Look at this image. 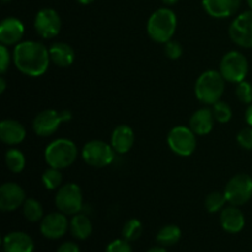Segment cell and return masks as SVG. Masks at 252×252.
<instances>
[{"instance_id":"38","label":"cell","mask_w":252,"mask_h":252,"mask_svg":"<svg viewBox=\"0 0 252 252\" xmlns=\"http://www.w3.org/2000/svg\"><path fill=\"white\" fill-rule=\"evenodd\" d=\"M5 89H6V81H5V79L0 78V94H2L5 91Z\"/></svg>"},{"instance_id":"41","label":"cell","mask_w":252,"mask_h":252,"mask_svg":"<svg viewBox=\"0 0 252 252\" xmlns=\"http://www.w3.org/2000/svg\"><path fill=\"white\" fill-rule=\"evenodd\" d=\"M76 1L80 2V4H83V5H89V4H91L93 1H95V0H76Z\"/></svg>"},{"instance_id":"18","label":"cell","mask_w":252,"mask_h":252,"mask_svg":"<svg viewBox=\"0 0 252 252\" xmlns=\"http://www.w3.org/2000/svg\"><path fill=\"white\" fill-rule=\"evenodd\" d=\"M26 137V129L15 120H4L0 123V139L7 145L20 144Z\"/></svg>"},{"instance_id":"23","label":"cell","mask_w":252,"mask_h":252,"mask_svg":"<svg viewBox=\"0 0 252 252\" xmlns=\"http://www.w3.org/2000/svg\"><path fill=\"white\" fill-rule=\"evenodd\" d=\"M69 228H70V233L74 238L79 239V240H85L91 235L93 224L85 214H75L71 218Z\"/></svg>"},{"instance_id":"20","label":"cell","mask_w":252,"mask_h":252,"mask_svg":"<svg viewBox=\"0 0 252 252\" xmlns=\"http://www.w3.org/2000/svg\"><path fill=\"white\" fill-rule=\"evenodd\" d=\"M220 224L228 233H240L245 226V217L236 206L226 207L220 213Z\"/></svg>"},{"instance_id":"28","label":"cell","mask_w":252,"mask_h":252,"mask_svg":"<svg viewBox=\"0 0 252 252\" xmlns=\"http://www.w3.org/2000/svg\"><path fill=\"white\" fill-rule=\"evenodd\" d=\"M143 233V225L140 220L138 219H129L127 223L125 224L122 229V236L125 240L127 241H135L140 238Z\"/></svg>"},{"instance_id":"37","label":"cell","mask_w":252,"mask_h":252,"mask_svg":"<svg viewBox=\"0 0 252 252\" xmlns=\"http://www.w3.org/2000/svg\"><path fill=\"white\" fill-rule=\"evenodd\" d=\"M245 121L250 127H252V103H250L248 108H246L245 112Z\"/></svg>"},{"instance_id":"21","label":"cell","mask_w":252,"mask_h":252,"mask_svg":"<svg viewBox=\"0 0 252 252\" xmlns=\"http://www.w3.org/2000/svg\"><path fill=\"white\" fill-rule=\"evenodd\" d=\"M33 240L26 233L12 231L4 238L5 252H33Z\"/></svg>"},{"instance_id":"39","label":"cell","mask_w":252,"mask_h":252,"mask_svg":"<svg viewBox=\"0 0 252 252\" xmlns=\"http://www.w3.org/2000/svg\"><path fill=\"white\" fill-rule=\"evenodd\" d=\"M147 252H167L164 248H152L150 250H148Z\"/></svg>"},{"instance_id":"34","label":"cell","mask_w":252,"mask_h":252,"mask_svg":"<svg viewBox=\"0 0 252 252\" xmlns=\"http://www.w3.org/2000/svg\"><path fill=\"white\" fill-rule=\"evenodd\" d=\"M106 252H133L132 246H130L129 241L125 240V239H117L110 243L106 248Z\"/></svg>"},{"instance_id":"12","label":"cell","mask_w":252,"mask_h":252,"mask_svg":"<svg viewBox=\"0 0 252 252\" xmlns=\"http://www.w3.org/2000/svg\"><path fill=\"white\" fill-rule=\"evenodd\" d=\"M62 20L58 12L51 7L39 10L34 17V30L43 38H53L61 32Z\"/></svg>"},{"instance_id":"32","label":"cell","mask_w":252,"mask_h":252,"mask_svg":"<svg viewBox=\"0 0 252 252\" xmlns=\"http://www.w3.org/2000/svg\"><path fill=\"white\" fill-rule=\"evenodd\" d=\"M165 54H166L167 58L170 59H179L180 57L184 53V49L182 46L176 41H169L165 43Z\"/></svg>"},{"instance_id":"24","label":"cell","mask_w":252,"mask_h":252,"mask_svg":"<svg viewBox=\"0 0 252 252\" xmlns=\"http://www.w3.org/2000/svg\"><path fill=\"white\" fill-rule=\"evenodd\" d=\"M181 239V229L174 224L165 225L159 230L157 235V241L161 246H172L177 244Z\"/></svg>"},{"instance_id":"17","label":"cell","mask_w":252,"mask_h":252,"mask_svg":"<svg viewBox=\"0 0 252 252\" xmlns=\"http://www.w3.org/2000/svg\"><path fill=\"white\" fill-rule=\"evenodd\" d=\"M134 144V132L127 125H121L113 129L111 135V145L118 154H126Z\"/></svg>"},{"instance_id":"31","label":"cell","mask_w":252,"mask_h":252,"mask_svg":"<svg viewBox=\"0 0 252 252\" xmlns=\"http://www.w3.org/2000/svg\"><path fill=\"white\" fill-rule=\"evenodd\" d=\"M235 93L240 102L245 103V105H250L252 102V84L249 81L243 80L238 83Z\"/></svg>"},{"instance_id":"2","label":"cell","mask_w":252,"mask_h":252,"mask_svg":"<svg viewBox=\"0 0 252 252\" xmlns=\"http://www.w3.org/2000/svg\"><path fill=\"white\" fill-rule=\"evenodd\" d=\"M177 17L171 9L161 7L152 14L148 20L147 31L150 38L158 43L171 41L176 32Z\"/></svg>"},{"instance_id":"26","label":"cell","mask_w":252,"mask_h":252,"mask_svg":"<svg viewBox=\"0 0 252 252\" xmlns=\"http://www.w3.org/2000/svg\"><path fill=\"white\" fill-rule=\"evenodd\" d=\"M22 212L25 218L31 223H36L43 218V208L42 204L34 198H27L22 204Z\"/></svg>"},{"instance_id":"8","label":"cell","mask_w":252,"mask_h":252,"mask_svg":"<svg viewBox=\"0 0 252 252\" xmlns=\"http://www.w3.org/2000/svg\"><path fill=\"white\" fill-rule=\"evenodd\" d=\"M224 194L231 206H244L252 197V177L246 174H238L229 180Z\"/></svg>"},{"instance_id":"4","label":"cell","mask_w":252,"mask_h":252,"mask_svg":"<svg viewBox=\"0 0 252 252\" xmlns=\"http://www.w3.org/2000/svg\"><path fill=\"white\" fill-rule=\"evenodd\" d=\"M78 158V148L75 143L66 138H59L49 143L44 150V159L49 167L65 169L70 166Z\"/></svg>"},{"instance_id":"40","label":"cell","mask_w":252,"mask_h":252,"mask_svg":"<svg viewBox=\"0 0 252 252\" xmlns=\"http://www.w3.org/2000/svg\"><path fill=\"white\" fill-rule=\"evenodd\" d=\"M165 5H175L179 0H161Z\"/></svg>"},{"instance_id":"29","label":"cell","mask_w":252,"mask_h":252,"mask_svg":"<svg viewBox=\"0 0 252 252\" xmlns=\"http://www.w3.org/2000/svg\"><path fill=\"white\" fill-rule=\"evenodd\" d=\"M226 202L228 201H226L225 194L220 193V192H212L207 196L204 206L209 213H216V212H219L221 208H224Z\"/></svg>"},{"instance_id":"11","label":"cell","mask_w":252,"mask_h":252,"mask_svg":"<svg viewBox=\"0 0 252 252\" xmlns=\"http://www.w3.org/2000/svg\"><path fill=\"white\" fill-rule=\"evenodd\" d=\"M229 36L234 43L244 48H252V10L243 12L233 20Z\"/></svg>"},{"instance_id":"5","label":"cell","mask_w":252,"mask_h":252,"mask_svg":"<svg viewBox=\"0 0 252 252\" xmlns=\"http://www.w3.org/2000/svg\"><path fill=\"white\" fill-rule=\"evenodd\" d=\"M219 71L229 83H240L245 80L249 71V63L246 57L238 51L228 52L221 58Z\"/></svg>"},{"instance_id":"7","label":"cell","mask_w":252,"mask_h":252,"mask_svg":"<svg viewBox=\"0 0 252 252\" xmlns=\"http://www.w3.org/2000/svg\"><path fill=\"white\" fill-rule=\"evenodd\" d=\"M56 206L66 216H75L83 208V193L76 184H65L56 193Z\"/></svg>"},{"instance_id":"13","label":"cell","mask_w":252,"mask_h":252,"mask_svg":"<svg viewBox=\"0 0 252 252\" xmlns=\"http://www.w3.org/2000/svg\"><path fill=\"white\" fill-rule=\"evenodd\" d=\"M69 221L66 218V214L62 212H54L44 217L41 221V233L44 238L56 239L62 238L66 233L69 228Z\"/></svg>"},{"instance_id":"14","label":"cell","mask_w":252,"mask_h":252,"mask_svg":"<svg viewBox=\"0 0 252 252\" xmlns=\"http://www.w3.org/2000/svg\"><path fill=\"white\" fill-rule=\"evenodd\" d=\"M26 201L25 191L15 182H6L0 187V209L12 212L21 207Z\"/></svg>"},{"instance_id":"42","label":"cell","mask_w":252,"mask_h":252,"mask_svg":"<svg viewBox=\"0 0 252 252\" xmlns=\"http://www.w3.org/2000/svg\"><path fill=\"white\" fill-rule=\"evenodd\" d=\"M246 2H248L249 7H250V9L252 10V0H246Z\"/></svg>"},{"instance_id":"22","label":"cell","mask_w":252,"mask_h":252,"mask_svg":"<svg viewBox=\"0 0 252 252\" xmlns=\"http://www.w3.org/2000/svg\"><path fill=\"white\" fill-rule=\"evenodd\" d=\"M49 56H51V61L61 68L70 66L74 63V58H75L74 49L71 48V46H69L68 43H64V42L52 44L51 48H49Z\"/></svg>"},{"instance_id":"15","label":"cell","mask_w":252,"mask_h":252,"mask_svg":"<svg viewBox=\"0 0 252 252\" xmlns=\"http://www.w3.org/2000/svg\"><path fill=\"white\" fill-rule=\"evenodd\" d=\"M240 4L241 0H202L204 11L216 19L233 16L239 10Z\"/></svg>"},{"instance_id":"33","label":"cell","mask_w":252,"mask_h":252,"mask_svg":"<svg viewBox=\"0 0 252 252\" xmlns=\"http://www.w3.org/2000/svg\"><path fill=\"white\" fill-rule=\"evenodd\" d=\"M239 145L241 148L246 150H252V127H248V128H244L239 132L238 137Z\"/></svg>"},{"instance_id":"16","label":"cell","mask_w":252,"mask_h":252,"mask_svg":"<svg viewBox=\"0 0 252 252\" xmlns=\"http://www.w3.org/2000/svg\"><path fill=\"white\" fill-rule=\"evenodd\" d=\"M24 24L16 17H6L0 24V42L5 46L17 44L24 36Z\"/></svg>"},{"instance_id":"6","label":"cell","mask_w":252,"mask_h":252,"mask_svg":"<svg viewBox=\"0 0 252 252\" xmlns=\"http://www.w3.org/2000/svg\"><path fill=\"white\" fill-rule=\"evenodd\" d=\"M115 153L112 145H108L102 140H90L83 147L81 157L90 166L106 167L112 164Z\"/></svg>"},{"instance_id":"9","label":"cell","mask_w":252,"mask_h":252,"mask_svg":"<svg viewBox=\"0 0 252 252\" xmlns=\"http://www.w3.org/2000/svg\"><path fill=\"white\" fill-rule=\"evenodd\" d=\"M167 144L175 154L180 157H189L197 148L196 134L191 128L177 126L167 134Z\"/></svg>"},{"instance_id":"3","label":"cell","mask_w":252,"mask_h":252,"mask_svg":"<svg viewBox=\"0 0 252 252\" xmlns=\"http://www.w3.org/2000/svg\"><path fill=\"white\" fill-rule=\"evenodd\" d=\"M225 90V79L217 70H207L199 75L194 85V95L204 105L220 101Z\"/></svg>"},{"instance_id":"35","label":"cell","mask_w":252,"mask_h":252,"mask_svg":"<svg viewBox=\"0 0 252 252\" xmlns=\"http://www.w3.org/2000/svg\"><path fill=\"white\" fill-rule=\"evenodd\" d=\"M10 64V52L7 51L6 46L1 44L0 46V73L5 74Z\"/></svg>"},{"instance_id":"10","label":"cell","mask_w":252,"mask_h":252,"mask_svg":"<svg viewBox=\"0 0 252 252\" xmlns=\"http://www.w3.org/2000/svg\"><path fill=\"white\" fill-rule=\"evenodd\" d=\"M71 118L69 111L58 112L56 110H44L34 117L32 128L39 137H49L58 130L62 122H65Z\"/></svg>"},{"instance_id":"43","label":"cell","mask_w":252,"mask_h":252,"mask_svg":"<svg viewBox=\"0 0 252 252\" xmlns=\"http://www.w3.org/2000/svg\"><path fill=\"white\" fill-rule=\"evenodd\" d=\"M1 1H2V2H9L10 0H1Z\"/></svg>"},{"instance_id":"25","label":"cell","mask_w":252,"mask_h":252,"mask_svg":"<svg viewBox=\"0 0 252 252\" xmlns=\"http://www.w3.org/2000/svg\"><path fill=\"white\" fill-rule=\"evenodd\" d=\"M5 162H6V166L10 171L14 172V174H19L25 169L26 159H25L22 152H20L19 149H15V148H11L5 154Z\"/></svg>"},{"instance_id":"36","label":"cell","mask_w":252,"mask_h":252,"mask_svg":"<svg viewBox=\"0 0 252 252\" xmlns=\"http://www.w3.org/2000/svg\"><path fill=\"white\" fill-rule=\"evenodd\" d=\"M57 252H80V249L74 243H64L58 248Z\"/></svg>"},{"instance_id":"30","label":"cell","mask_w":252,"mask_h":252,"mask_svg":"<svg viewBox=\"0 0 252 252\" xmlns=\"http://www.w3.org/2000/svg\"><path fill=\"white\" fill-rule=\"evenodd\" d=\"M213 115L216 121H218L219 123H226L231 120V116H233V111H231L230 106L226 102L223 101H218L213 105Z\"/></svg>"},{"instance_id":"1","label":"cell","mask_w":252,"mask_h":252,"mask_svg":"<svg viewBox=\"0 0 252 252\" xmlns=\"http://www.w3.org/2000/svg\"><path fill=\"white\" fill-rule=\"evenodd\" d=\"M12 59L17 70L32 78L41 76L48 70L49 49L43 43L36 41L20 42L15 46Z\"/></svg>"},{"instance_id":"19","label":"cell","mask_w":252,"mask_h":252,"mask_svg":"<svg viewBox=\"0 0 252 252\" xmlns=\"http://www.w3.org/2000/svg\"><path fill=\"white\" fill-rule=\"evenodd\" d=\"M214 121L216 118H214L213 111L207 107L199 108L189 118V128L193 130L194 134L206 135L213 129Z\"/></svg>"},{"instance_id":"27","label":"cell","mask_w":252,"mask_h":252,"mask_svg":"<svg viewBox=\"0 0 252 252\" xmlns=\"http://www.w3.org/2000/svg\"><path fill=\"white\" fill-rule=\"evenodd\" d=\"M62 181H63V176L61 174V170L54 169V167H49L42 175V182H43L44 187L49 191L53 189H58L61 187Z\"/></svg>"}]
</instances>
